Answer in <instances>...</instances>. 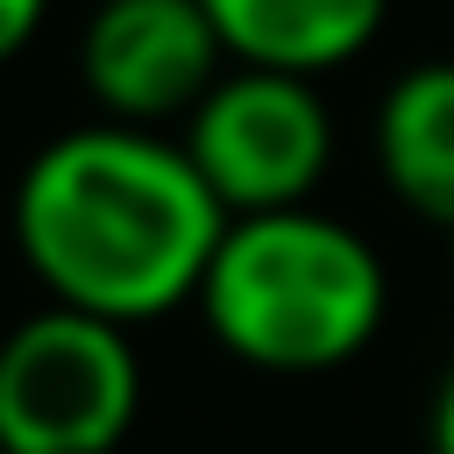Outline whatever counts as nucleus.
I'll list each match as a JSON object with an SVG mask.
<instances>
[{
    "label": "nucleus",
    "instance_id": "4",
    "mask_svg": "<svg viewBox=\"0 0 454 454\" xmlns=\"http://www.w3.org/2000/svg\"><path fill=\"white\" fill-rule=\"evenodd\" d=\"M177 142L227 206V220L312 206V192L333 170V114L319 99V78L255 64H227Z\"/></svg>",
    "mask_w": 454,
    "mask_h": 454
},
{
    "label": "nucleus",
    "instance_id": "1",
    "mask_svg": "<svg viewBox=\"0 0 454 454\" xmlns=\"http://www.w3.org/2000/svg\"><path fill=\"white\" fill-rule=\"evenodd\" d=\"M227 206L163 128L85 121L50 135L14 177V248L50 305L149 326L199 305Z\"/></svg>",
    "mask_w": 454,
    "mask_h": 454
},
{
    "label": "nucleus",
    "instance_id": "5",
    "mask_svg": "<svg viewBox=\"0 0 454 454\" xmlns=\"http://www.w3.org/2000/svg\"><path fill=\"white\" fill-rule=\"evenodd\" d=\"M227 43L199 0H99L78 35V78L99 121L163 128L220 85Z\"/></svg>",
    "mask_w": 454,
    "mask_h": 454
},
{
    "label": "nucleus",
    "instance_id": "9",
    "mask_svg": "<svg viewBox=\"0 0 454 454\" xmlns=\"http://www.w3.org/2000/svg\"><path fill=\"white\" fill-rule=\"evenodd\" d=\"M426 447H433V454H454V362H447V376L433 383V404H426Z\"/></svg>",
    "mask_w": 454,
    "mask_h": 454
},
{
    "label": "nucleus",
    "instance_id": "8",
    "mask_svg": "<svg viewBox=\"0 0 454 454\" xmlns=\"http://www.w3.org/2000/svg\"><path fill=\"white\" fill-rule=\"evenodd\" d=\"M43 14H50V0H0V64H7V57H21V50L35 43Z\"/></svg>",
    "mask_w": 454,
    "mask_h": 454
},
{
    "label": "nucleus",
    "instance_id": "7",
    "mask_svg": "<svg viewBox=\"0 0 454 454\" xmlns=\"http://www.w3.org/2000/svg\"><path fill=\"white\" fill-rule=\"evenodd\" d=\"M376 170L404 213L454 227V57L411 64L383 85Z\"/></svg>",
    "mask_w": 454,
    "mask_h": 454
},
{
    "label": "nucleus",
    "instance_id": "10",
    "mask_svg": "<svg viewBox=\"0 0 454 454\" xmlns=\"http://www.w3.org/2000/svg\"><path fill=\"white\" fill-rule=\"evenodd\" d=\"M447 262H454V227H447Z\"/></svg>",
    "mask_w": 454,
    "mask_h": 454
},
{
    "label": "nucleus",
    "instance_id": "6",
    "mask_svg": "<svg viewBox=\"0 0 454 454\" xmlns=\"http://www.w3.org/2000/svg\"><path fill=\"white\" fill-rule=\"evenodd\" d=\"M199 7L213 14L227 64L291 78H326L355 64L390 21V0H199Z\"/></svg>",
    "mask_w": 454,
    "mask_h": 454
},
{
    "label": "nucleus",
    "instance_id": "2",
    "mask_svg": "<svg viewBox=\"0 0 454 454\" xmlns=\"http://www.w3.org/2000/svg\"><path fill=\"white\" fill-rule=\"evenodd\" d=\"M383 312H390L383 255L369 248L362 227L319 206L227 220L199 284L206 333L262 376H326L355 362L383 333Z\"/></svg>",
    "mask_w": 454,
    "mask_h": 454
},
{
    "label": "nucleus",
    "instance_id": "3",
    "mask_svg": "<svg viewBox=\"0 0 454 454\" xmlns=\"http://www.w3.org/2000/svg\"><path fill=\"white\" fill-rule=\"evenodd\" d=\"M142 411L128 326L43 305L0 333V454H114Z\"/></svg>",
    "mask_w": 454,
    "mask_h": 454
}]
</instances>
